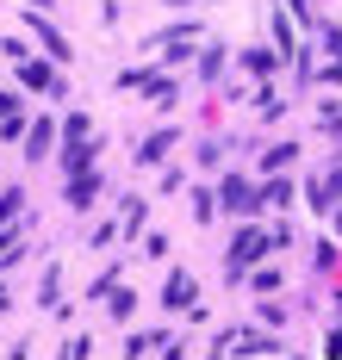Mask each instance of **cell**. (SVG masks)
<instances>
[{
  "mask_svg": "<svg viewBox=\"0 0 342 360\" xmlns=\"http://www.w3.org/2000/svg\"><path fill=\"white\" fill-rule=\"evenodd\" d=\"M262 249H267V236H262V230H243V236H236V249H230V274L255 267V261H262Z\"/></svg>",
  "mask_w": 342,
  "mask_h": 360,
  "instance_id": "6da1fadb",
  "label": "cell"
},
{
  "mask_svg": "<svg viewBox=\"0 0 342 360\" xmlns=\"http://www.w3.org/2000/svg\"><path fill=\"white\" fill-rule=\"evenodd\" d=\"M193 298H199L193 274H168V292H162V304H168V311H193Z\"/></svg>",
  "mask_w": 342,
  "mask_h": 360,
  "instance_id": "7a4b0ae2",
  "label": "cell"
},
{
  "mask_svg": "<svg viewBox=\"0 0 342 360\" xmlns=\"http://www.w3.org/2000/svg\"><path fill=\"white\" fill-rule=\"evenodd\" d=\"M19 81H25L32 94H56V75L44 69V63H32V56H19Z\"/></svg>",
  "mask_w": 342,
  "mask_h": 360,
  "instance_id": "3957f363",
  "label": "cell"
},
{
  "mask_svg": "<svg viewBox=\"0 0 342 360\" xmlns=\"http://www.w3.org/2000/svg\"><path fill=\"white\" fill-rule=\"evenodd\" d=\"M25 25H32V32L44 37V50H50V56H56V63H69V44H63V37L50 32V25H44V19H38V13H32V6H25Z\"/></svg>",
  "mask_w": 342,
  "mask_h": 360,
  "instance_id": "277c9868",
  "label": "cell"
},
{
  "mask_svg": "<svg viewBox=\"0 0 342 360\" xmlns=\"http://www.w3.org/2000/svg\"><path fill=\"white\" fill-rule=\"evenodd\" d=\"M94 193H100V180H94V174H75V180H69V205H75V212H87Z\"/></svg>",
  "mask_w": 342,
  "mask_h": 360,
  "instance_id": "5b68a950",
  "label": "cell"
},
{
  "mask_svg": "<svg viewBox=\"0 0 342 360\" xmlns=\"http://www.w3.org/2000/svg\"><path fill=\"white\" fill-rule=\"evenodd\" d=\"M249 199H255V193H249L243 180H224V212H255Z\"/></svg>",
  "mask_w": 342,
  "mask_h": 360,
  "instance_id": "8992f818",
  "label": "cell"
},
{
  "mask_svg": "<svg viewBox=\"0 0 342 360\" xmlns=\"http://www.w3.org/2000/svg\"><path fill=\"white\" fill-rule=\"evenodd\" d=\"M181 143V137H175V131H156L150 143H144V155H137V162H162V155H168V149Z\"/></svg>",
  "mask_w": 342,
  "mask_h": 360,
  "instance_id": "52a82bcc",
  "label": "cell"
},
{
  "mask_svg": "<svg viewBox=\"0 0 342 360\" xmlns=\"http://www.w3.org/2000/svg\"><path fill=\"white\" fill-rule=\"evenodd\" d=\"M19 112H25L19 94H0V124H6V131H19Z\"/></svg>",
  "mask_w": 342,
  "mask_h": 360,
  "instance_id": "ba28073f",
  "label": "cell"
},
{
  "mask_svg": "<svg viewBox=\"0 0 342 360\" xmlns=\"http://www.w3.org/2000/svg\"><path fill=\"white\" fill-rule=\"evenodd\" d=\"M293 155H299V143H274V149H267V155H262V168H286Z\"/></svg>",
  "mask_w": 342,
  "mask_h": 360,
  "instance_id": "9c48e42d",
  "label": "cell"
},
{
  "mask_svg": "<svg viewBox=\"0 0 342 360\" xmlns=\"http://www.w3.org/2000/svg\"><path fill=\"white\" fill-rule=\"evenodd\" d=\"M44 149H50V118H44V124H38V131H32V137H25V155H32V162H38V155H44Z\"/></svg>",
  "mask_w": 342,
  "mask_h": 360,
  "instance_id": "30bf717a",
  "label": "cell"
},
{
  "mask_svg": "<svg viewBox=\"0 0 342 360\" xmlns=\"http://www.w3.org/2000/svg\"><path fill=\"white\" fill-rule=\"evenodd\" d=\"M144 217H150V212H144V199H131V212H125V236H137V230H144Z\"/></svg>",
  "mask_w": 342,
  "mask_h": 360,
  "instance_id": "8fae6325",
  "label": "cell"
},
{
  "mask_svg": "<svg viewBox=\"0 0 342 360\" xmlns=\"http://www.w3.org/2000/svg\"><path fill=\"white\" fill-rule=\"evenodd\" d=\"M274 63H286V56H274V50H249V69H255V75H267Z\"/></svg>",
  "mask_w": 342,
  "mask_h": 360,
  "instance_id": "7c38bea8",
  "label": "cell"
},
{
  "mask_svg": "<svg viewBox=\"0 0 342 360\" xmlns=\"http://www.w3.org/2000/svg\"><path fill=\"white\" fill-rule=\"evenodd\" d=\"M19 205H25V193H0V217H13Z\"/></svg>",
  "mask_w": 342,
  "mask_h": 360,
  "instance_id": "4fadbf2b",
  "label": "cell"
},
{
  "mask_svg": "<svg viewBox=\"0 0 342 360\" xmlns=\"http://www.w3.org/2000/svg\"><path fill=\"white\" fill-rule=\"evenodd\" d=\"M63 360H87V335H75V342L63 348Z\"/></svg>",
  "mask_w": 342,
  "mask_h": 360,
  "instance_id": "5bb4252c",
  "label": "cell"
},
{
  "mask_svg": "<svg viewBox=\"0 0 342 360\" xmlns=\"http://www.w3.org/2000/svg\"><path fill=\"white\" fill-rule=\"evenodd\" d=\"M0 311H6V292H0Z\"/></svg>",
  "mask_w": 342,
  "mask_h": 360,
  "instance_id": "9a60e30c",
  "label": "cell"
},
{
  "mask_svg": "<svg viewBox=\"0 0 342 360\" xmlns=\"http://www.w3.org/2000/svg\"><path fill=\"white\" fill-rule=\"evenodd\" d=\"M168 6H181V0H168Z\"/></svg>",
  "mask_w": 342,
  "mask_h": 360,
  "instance_id": "2e32d148",
  "label": "cell"
}]
</instances>
